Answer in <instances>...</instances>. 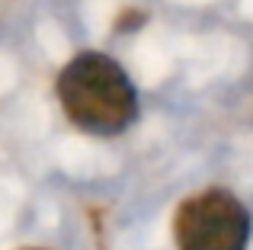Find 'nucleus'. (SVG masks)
Instances as JSON below:
<instances>
[{"label": "nucleus", "instance_id": "nucleus-1", "mask_svg": "<svg viewBox=\"0 0 253 250\" xmlns=\"http://www.w3.org/2000/svg\"><path fill=\"white\" fill-rule=\"evenodd\" d=\"M58 100L77 128L99 138L122 135L138 119V93L128 71L103 51H81L64 64Z\"/></svg>", "mask_w": 253, "mask_h": 250}, {"label": "nucleus", "instance_id": "nucleus-2", "mask_svg": "<svg viewBox=\"0 0 253 250\" xmlns=\"http://www.w3.org/2000/svg\"><path fill=\"white\" fill-rule=\"evenodd\" d=\"M173 238L179 250H247L250 212L237 196L205 189L176 208Z\"/></svg>", "mask_w": 253, "mask_h": 250}, {"label": "nucleus", "instance_id": "nucleus-3", "mask_svg": "<svg viewBox=\"0 0 253 250\" xmlns=\"http://www.w3.org/2000/svg\"><path fill=\"white\" fill-rule=\"evenodd\" d=\"M23 250H45V247H23Z\"/></svg>", "mask_w": 253, "mask_h": 250}]
</instances>
